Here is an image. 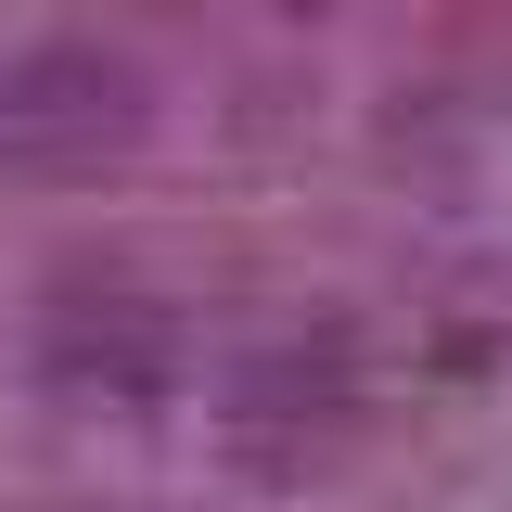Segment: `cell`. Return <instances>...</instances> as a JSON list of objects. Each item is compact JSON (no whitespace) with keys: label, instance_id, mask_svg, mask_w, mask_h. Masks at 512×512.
I'll return each mask as SVG.
<instances>
[{"label":"cell","instance_id":"1","mask_svg":"<svg viewBox=\"0 0 512 512\" xmlns=\"http://www.w3.org/2000/svg\"><path fill=\"white\" fill-rule=\"evenodd\" d=\"M154 141V77L116 39H39L0 64V180H103Z\"/></svg>","mask_w":512,"mask_h":512}]
</instances>
